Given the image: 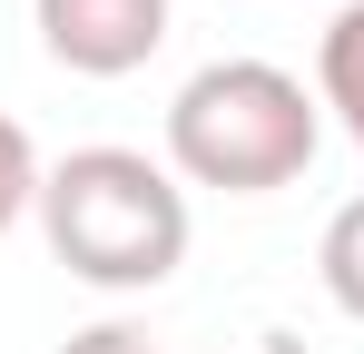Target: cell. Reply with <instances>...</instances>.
<instances>
[{
  "mask_svg": "<svg viewBox=\"0 0 364 354\" xmlns=\"http://www.w3.org/2000/svg\"><path fill=\"white\" fill-rule=\"evenodd\" d=\"M325 148V99L276 59H207L168 99V168L178 187L217 197H276Z\"/></svg>",
  "mask_w": 364,
  "mask_h": 354,
  "instance_id": "cell-1",
  "label": "cell"
},
{
  "mask_svg": "<svg viewBox=\"0 0 364 354\" xmlns=\"http://www.w3.org/2000/svg\"><path fill=\"white\" fill-rule=\"evenodd\" d=\"M40 236L79 286L148 295L187 266V187L148 148H69L40 177Z\"/></svg>",
  "mask_w": 364,
  "mask_h": 354,
  "instance_id": "cell-2",
  "label": "cell"
},
{
  "mask_svg": "<svg viewBox=\"0 0 364 354\" xmlns=\"http://www.w3.org/2000/svg\"><path fill=\"white\" fill-rule=\"evenodd\" d=\"M30 30L69 79H128L168 50V0H30Z\"/></svg>",
  "mask_w": 364,
  "mask_h": 354,
  "instance_id": "cell-3",
  "label": "cell"
},
{
  "mask_svg": "<svg viewBox=\"0 0 364 354\" xmlns=\"http://www.w3.org/2000/svg\"><path fill=\"white\" fill-rule=\"evenodd\" d=\"M315 99H325V118L364 148V0H345V10L325 20V40H315Z\"/></svg>",
  "mask_w": 364,
  "mask_h": 354,
  "instance_id": "cell-4",
  "label": "cell"
},
{
  "mask_svg": "<svg viewBox=\"0 0 364 354\" xmlns=\"http://www.w3.org/2000/svg\"><path fill=\"white\" fill-rule=\"evenodd\" d=\"M315 276H325V295L345 305L364 325V197H345L335 217H325V246H315Z\"/></svg>",
  "mask_w": 364,
  "mask_h": 354,
  "instance_id": "cell-5",
  "label": "cell"
},
{
  "mask_svg": "<svg viewBox=\"0 0 364 354\" xmlns=\"http://www.w3.org/2000/svg\"><path fill=\"white\" fill-rule=\"evenodd\" d=\"M40 148H30V128H20V118L0 109V236L20 227V217H40Z\"/></svg>",
  "mask_w": 364,
  "mask_h": 354,
  "instance_id": "cell-6",
  "label": "cell"
},
{
  "mask_svg": "<svg viewBox=\"0 0 364 354\" xmlns=\"http://www.w3.org/2000/svg\"><path fill=\"white\" fill-rule=\"evenodd\" d=\"M60 354H168L158 335H138V325H79Z\"/></svg>",
  "mask_w": 364,
  "mask_h": 354,
  "instance_id": "cell-7",
  "label": "cell"
}]
</instances>
